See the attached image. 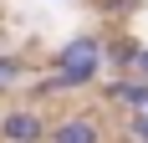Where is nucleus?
<instances>
[{
    "label": "nucleus",
    "instance_id": "obj_1",
    "mask_svg": "<svg viewBox=\"0 0 148 143\" xmlns=\"http://www.w3.org/2000/svg\"><path fill=\"white\" fill-rule=\"evenodd\" d=\"M102 36H92V31H77L66 41L56 46V56H51V77L41 82V92H82V87L102 82Z\"/></svg>",
    "mask_w": 148,
    "mask_h": 143
},
{
    "label": "nucleus",
    "instance_id": "obj_2",
    "mask_svg": "<svg viewBox=\"0 0 148 143\" xmlns=\"http://www.w3.org/2000/svg\"><path fill=\"white\" fill-rule=\"evenodd\" d=\"M46 123L36 107H10L0 113V143H46Z\"/></svg>",
    "mask_w": 148,
    "mask_h": 143
},
{
    "label": "nucleus",
    "instance_id": "obj_3",
    "mask_svg": "<svg viewBox=\"0 0 148 143\" xmlns=\"http://www.w3.org/2000/svg\"><path fill=\"white\" fill-rule=\"evenodd\" d=\"M46 143H102V118L97 113H66L46 128Z\"/></svg>",
    "mask_w": 148,
    "mask_h": 143
},
{
    "label": "nucleus",
    "instance_id": "obj_4",
    "mask_svg": "<svg viewBox=\"0 0 148 143\" xmlns=\"http://www.w3.org/2000/svg\"><path fill=\"white\" fill-rule=\"evenodd\" d=\"M102 92H107V102H128V107H138V113H148V82L143 77H112V82H102Z\"/></svg>",
    "mask_w": 148,
    "mask_h": 143
},
{
    "label": "nucleus",
    "instance_id": "obj_5",
    "mask_svg": "<svg viewBox=\"0 0 148 143\" xmlns=\"http://www.w3.org/2000/svg\"><path fill=\"white\" fill-rule=\"evenodd\" d=\"M133 56H138V41H133V36H112V41H102V61H107V67L128 72Z\"/></svg>",
    "mask_w": 148,
    "mask_h": 143
},
{
    "label": "nucleus",
    "instance_id": "obj_6",
    "mask_svg": "<svg viewBox=\"0 0 148 143\" xmlns=\"http://www.w3.org/2000/svg\"><path fill=\"white\" fill-rule=\"evenodd\" d=\"M15 82H26V61L21 56H0V87H15Z\"/></svg>",
    "mask_w": 148,
    "mask_h": 143
},
{
    "label": "nucleus",
    "instance_id": "obj_7",
    "mask_svg": "<svg viewBox=\"0 0 148 143\" xmlns=\"http://www.w3.org/2000/svg\"><path fill=\"white\" fill-rule=\"evenodd\" d=\"M123 128H128V138H133V143H148V113H138V107H133V118H128Z\"/></svg>",
    "mask_w": 148,
    "mask_h": 143
},
{
    "label": "nucleus",
    "instance_id": "obj_8",
    "mask_svg": "<svg viewBox=\"0 0 148 143\" xmlns=\"http://www.w3.org/2000/svg\"><path fill=\"white\" fill-rule=\"evenodd\" d=\"M97 5H102L107 15H128V10H138L143 0H97Z\"/></svg>",
    "mask_w": 148,
    "mask_h": 143
},
{
    "label": "nucleus",
    "instance_id": "obj_9",
    "mask_svg": "<svg viewBox=\"0 0 148 143\" xmlns=\"http://www.w3.org/2000/svg\"><path fill=\"white\" fill-rule=\"evenodd\" d=\"M128 77H143L148 82V46H138V56L128 61Z\"/></svg>",
    "mask_w": 148,
    "mask_h": 143
}]
</instances>
